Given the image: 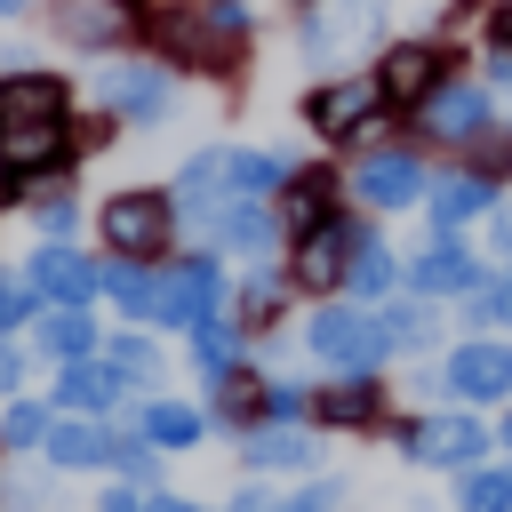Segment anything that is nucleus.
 <instances>
[{
    "instance_id": "obj_1",
    "label": "nucleus",
    "mask_w": 512,
    "mask_h": 512,
    "mask_svg": "<svg viewBox=\"0 0 512 512\" xmlns=\"http://www.w3.org/2000/svg\"><path fill=\"white\" fill-rule=\"evenodd\" d=\"M72 80L48 72V64H8L0 72V160L24 176H48V168H72Z\"/></svg>"
},
{
    "instance_id": "obj_2",
    "label": "nucleus",
    "mask_w": 512,
    "mask_h": 512,
    "mask_svg": "<svg viewBox=\"0 0 512 512\" xmlns=\"http://www.w3.org/2000/svg\"><path fill=\"white\" fill-rule=\"evenodd\" d=\"M96 240L104 256H136V264H168V240H176V200L152 192V184H120L96 200Z\"/></svg>"
},
{
    "instance_id": "obj_3",
    "label": "nucleus",
    "mask_w": 512,
    "mask_h": 512,
    "mask_svg": "<svg viewBox=\"0 0 512 512\" xmlns=\"http://www.w3.org/2000/svg\"><path fill=\"white\" fill-rule=\"evenodd\" d=\"M96 112H112L120 128H160L176 112V80L160 56H120L96 72Z\"/></svg>"
},
{
    "instance_id": "obj_4",
    "label": "nucleus",
    "mask_w": 512,
    "mask_h": 512,
    "mask_svg": "<svg viewBox=\"0 0 512 512\" xmlns=\"http://www.w3.org/2000/svg\"><path fill=\"white\" fill-rule=\"evenodd\" d=\"M208 312H224V264L216 256H168L160 272H152V328H200Z\"/></svg>"
},
{
    "instance_id": "obj_5",
    "label": "nucleus",
    "mask_w": 512,
    "mask_h": 512,
    "mask_svg": "<svg viewBox=\"0 0 512 512\" xmlns=\"http://www.w3.org/2000/svg\"><path fill=\"white\" fill-rule=\"evenodd\" d=\"M304 344H312L328 368H344V376H368V368L392 352L384 312H360V304H328V312H312V320H304Z\"/></svg>"
},
{
    "instance_id": "obj_6",
    "label": "nucleus",
    "mask_w": 512,
    "mask_h": 512,
    "mask_svg": "<svg viewBox=\"0 0 512 512\" xmlns=\"http://www.w3.org/2000/svg\"><path fill=\"white\" fill-rule=\"evenodd\" d=\"M168 200H176V224H192V232H216V216H224V208H240V192H232V144H208V152H192V160L176 168Z\"/></svg>"
},
{
    "instance_id": "obj_7",
    "label": "nucleus",
    "mask_w": 512,
    "mask_h": 512,
    "mask_svg": "<svg viewBox=\"0 0 512 512\" xmlns=\"http://www.w3.org/2000/svg\"><path fill=\"white\" fill-rule=\"evenodd\" d=\"M376 112H384L376 72H344V80H320V88L304 96V120H312L320 136H336V144L368 136V128H376Z\"/></svg>"
},
{
    "instance_id": "obj_8",
    "label": "nucleus",
    "mask_w": 512,
    "mask_h": 512,
    "mask_svg": "<svg viewBox=\"0 0 512 512\" xmlns=\"http://www.w3.org/2000/svg\"><path fill=\"white\" fill-rule=\"evenodd\" d=\"M144 24V0H48V32L64 48H128Z\"/></svg>"
},
{
    "instance_id": "obj_9",
    "label": "nucleus",
    "mask_w": 512,
    "mask_h": 512,
    "mask_svg": "<svg viewBox=\"0 0 512 512\" xmlns=\"http://www.w3.org/2000/svg\"><path fill=\"white\" fill-rule=\"evenodd\" d=\"M368 232L360 224H344V216H328V224H312V232H296V248H288V280L296 288H344V272H352V248H360Z\"/></svg>"
},
{
    "instance_id": "obj_10",
    "label": "nucleus",
    "mask_w": 512,
    "mask_h": 512,
    "mask_svg": "<svg viewBox=\"0 0 512 512\" xmlns=\"http://www.w3.org/2000/svg\"><path fill=\"white\" fill-rule=\"evenodd\" d=\"M384 16H392V0H312L296 40H304V56H344V48H368L384 32Z\"/></svg>"
},
{
    "instance_id": "obj_11",
    "label": "nucleus",
    "mask_w": 512,
    "mask_h": 512,
    "mask_svg": "<svg viewBox=\"0 0 512 512\" xmlns=\"http://www.w3.org/2000/svg\"><path fill=\"white\" fill-rule=\"evenodd\" d=\"M96 256H80L72 240H40L32 256H24V280H32V296L40 304H96Z\"/></svg>"
},
{
    "instance_id": "obj_12",
    "label": "nucleus",
    "mask_w": 512,
    "mask_h": 512,
    "mask_svg": "<svg viewBox=\"0 0 512 512\" xmlns=\"http://www.w3.org/2000/svg\"><path fill=\"white\" fill-rule=\"evenodd\" d=\"M128 392H136V384H128V376H120L104 352H88V360L56 368V416H112Z\"/></svg>"
},
{
    "instance_id": "obj_13",
    "label": "nucleus",
    "mask_w": 512,
    "mask_h": 512,
    "mask_svg": "<svg viewBox=\"0 0 512 512\" xmlns=\"http://www.w3.org/2000/svg\"><path fill=\"white\" fill-rule=\"evenodd\" d=\"M400 448H408L416 464L472 472V464H480V448H488V432H480L472 416H424V424H408V432H400Z\"/></svg>"
},
{
    "instance_id": "obj_14",
    "label": "nucleus",
    "mask_w": 512,
    "mask_h": 512,
    "mask_svg": "<svg viewBox=\"0 0 512 512\" xmlns=\"http://www.w3.org/2000/svg\"><path fill=\"white\" fill-rule=\"evenodd\" d=\"M48 472H112V424L104 416H56L40 440Z\"/></svg>"
},
{
    "instance_id": "obj_15",
    "label": "nucleus",
    "mask_w": 512,
    "mask_h": 512,
    "mask_svg": "<svg viewBox=\"0 0 512 512\" xmlns=\"http://www.w3.org/2000/svg\"><path fill=\"white\" fill-rule=\"evenodd\" d=\"M432 384H448L456 400H504L512 392V344H456Z\"/></svg>"
},
{
    "instance_id": "obj_16",
    "label": "nucleus",
    "mask_w": 512,
    "mask_h": 512,
    "mask_svg": "<svg viewBox=\"0 0 512 512\" xmlns=\"http://www.w3.org/2000/svg\"><path fill=\"white\" fill-rule=\"evenodd\" d=\"M16 208L32 216V232H40V240H72V232H80V192H72V168L24 176V184H16Z\"/></svg>"
},
{
    "instance_id": "obj_17",
    "label": "nucleus",
    "mask_w": 512,
    "mask_h": 512,
    "mask_svg": "<svg viewBox=\"0 0 512 512\" xmlns=\"http://www.w3.org/2000/svg\"><path fill=\"white\" fill-rule=\"evenodd\" d=\"M32 352H40V360H56V368H72V360L104 352V336H96L88 304H40V320H32Z\"/></svg>"
},
{
    "instance_id": "obj_18",
    "label": "nucleus",
    "mask_w": 512,
    "mask_h": 512,
    "mask_svg": "<svg viewBox=\"0 0 512 512\" xmlns=\"http://www.w3.org/2000/svg\"><path fill=\"white\" fill-rule=\"evenodd\" d=\"M336 200H344V184H336L328 168H288V184H280L272 216H280V224H288V240H296V232L328 224V216H336Z\"/></svg>"
},
{
    "instance_id": "obj_19",
    "label": "nucleus",
    "mask_w": 512,
    "mask_h": 512,
    "mask_svg": "<svg viewBox=\"0 0 512 512\" xmlns=\"http://www.w3.org/2000/svg\"><path fill=\"white\" fill-rule=\"evenodd\" d=\"M376 88H384V104H424V96L440 88V48H424V40H400V48H384V64H376Z\"/></svg>"
},
{
    "instance_id": "obj_20",
    "label": "nucleus",
    "mask_w": 512,
    "mask_h": 512,
    "mask_svg": "<svg viewBox=\"0 0 512 512\" xmlns=\"http://www.w3.org/2000/svg\"><path fill=\"white\" fill-rule=\"evenodd\" d=\"M416 112H424V128H432L440 144H472V136L488 128V96H480V88H464V80H440Z\"/></svg>"
},
{
    "instance_id": "obj_21",
    "label": "nucleus",
    "mask_w": 512,
    "mask_h": 512,
    "mask_svg": "<svg viewBox=\"0 0 512 512\" xmlns=\"http://www.w3.org/2000/svg\"><path fill=\"white\" fill-rule=\"evenodd\" d=\"M352 192H360L368 208H408V200L424 192V168H416L408 152H368V160L352 168Z\"/></svg>"
},
{
    "instance_id": "obj_22",
    "label": "nucleus",
    "mask_w": 512,
    "mask_h": 512,
    "mask_svg": "<svg viewBox=\"0 0 512 512\" xmlns=\"http://www.w3.org/2000/svg\"><path fill=\"white\" fill-rule=\"evenodd\" d=\"M312 416H320L328 432H360V424L384 416V384H376V376H336V384L312 392Z\"/></svg>"
},
{
    "instance_id": "obj_23",
    "label": "nucleus",
    "mask_w": 512,
    "mask_h": 512,
    "mask_svg": "<svg viewBox=\"0 0 512 512\" xmlns=\"http://www.w3.org/2000/svg\"><path fill=\"white\" fill-rule=\"evenodd\" d=\"M272 232H280L272 200H240V208H224V216H216V232H208V240H216L224 256H248V264H264V256H272Z\"/></svg>"
},
{
    "instance_id": "obj_24",
    "label": "nucleus",
    "mask_w": 512,
    "mask_h": 512,
    "mask_svg": "<svg viewBox=\"0 0 512 512\" xmlns=\"http://www.w3.org/2000/svg\"><path fill=\"white\" fill-rule=\"evenodd\" d=\"M240 456H248V472H304L320 448H312V432H296V424H248V432H240Z\"/></svg>"
},
{
    "instance_id": "obj_25",
    "label": "nucleus",
    "mask_w": 512,
    "mask_h": 512,
    "mask_svg": "<svg viewBox=\"0 0 512 512\" xmlns=\"http://www.w3.org/2000/svg\"><path fill=\"white\" fill-rule=\"evenodd\" d=\"M136 432H144L152 448H200V432H208V416H200L192 400H168V392H152V400L136 408Z\"/></svg>"
},
{
    "instance_id": "obj_26",
    "label": "nucleus",
    "mask_w": 512,
    "mask_h": 512,
    "mask_svg": "<svg viewBox=\"0 0 512 512\" xmlns=\"http://www.w3.org/2000/svg\"><path fill=\"white\" fill-rule=\"evenodd\" d=\"M48 424H56V400H8L0 408V464H24V456H40V440H48Z\"/></svg>"
},
{
    "instance_id": "obj_27",
    "label": "nucleus",
    "mask_w": 512,
    "mask_h": 512,
    "mask_svg": "<svg viewBox=\"0 0 512 512\" xmlns=\"http://www.w3.org/2000/svg\"><path fill=\"white\" fill-rule=\"evenodd\" d=\"M424 296H464L472 280H480V264H472V248L464 240H440V248H424L416 256V272H408Z\"/></svg>"
},
{
    "instance_id": "obj_28",
    "label": "nucleus",
    "mask_w": 512,
    "mask_h": 512,
    "mask_svg": "<svg viewBox=\"0 0 512 512\" xmlns=\"http://www.w3.org/2000/svg\"><path fill=\"white\" fill-rule=\"evenodd\" d=\"M240 336H248V328H240V312H232V304H224V312H208V320L192 328V360H200V376H208V384L240 368Z\"/></svg>"
},
{
    "instance_id": "obj_29",
    "label": "nucleus",
    "mask_w": 512,
    "mask_h": 512,
    "mask_svg": "<svg viewBox=\"0 0 512 512\" xmlns=\"http://www.w3.org/2000/svg\"><path fill=\"white\" fill-rule=\"evenodd\" d=\"M152 272H160V264H136V256H104V272H96V296H112L128 320H144V312H152Z\"/></svg>"
},
{
    "instance_id": "obj_30",
    "label": "nucleus",
    "mask_w": 512,
    "mask_h": 512,
    "mask_svg": "<svg viewBox=\"0 0 512 512\" xmlns=\"http://www.w3.org/2000/svg\"><path fill=\"white\" fill-rule=\"evenodd\" d=\"M56 480L64 472H48V464L32 472V456L24 464H0V512H48L56 504Z\"/></svg>"
},
{
    "instance_id": "obj_31",
    "label": "nucleus",
    "mask_w": 512,
    "mask_h": 512,
    "mask_svg": "<svg viewBox=\"0 0 512 512\" xmlns=\"http://www.w3.org/2000/svg\"><path fill=\"white\" fill-rule=\"evenodd\" d=\"M488 208V176H440L432 184V224H440V240L464 224V216H480Z\"/></svg>"
},
{
    "instance_id": "obj_32",
    "label": "nucleus",
    "mask_w": 512,
    "mask_h": 512,
    "mask_svg": "<svg viewBox=\"0 0 512 512\" xmlns=\"http://www.w3.org/2000/svg\"><path fill=\"white\" fill-rule=\"evenodd\" d=\"M280 184H288L280 152H232V192L240 200H280Z\"/></svg>"
},
{
    "instance_id": "obj_33",
    "label": "nucleus",
    "mask_w": 512,
    "mask_h": 512,
    "mask_svg": "<svg viewBox=\"0 0 512 512\" xmlns=\"http://www.w3.org/2000/svg\"><path fill=\"white\" fill-rule=\"evenodd\" d=\"M112 472H120L128 488H160V448H152L136 424H120V432H112Z\"/></svg>"
},
{
    "instance_id": "obj_34",
    "label": "nucleus",
    "mask_w": 512,
    "mask_h": 512,
    "mask_svg": "<svg viewBox=\"0 0 512 512\" xmlns=\"http://www.w3.org/2000/svg\"><path fill=\"white\" fill-rule=\"evenodd\" d=\"M216 416H224V424H240V432H248V424H264V384H256L248 368L216 376Z\"/></svg>"
},
{
    "instance_id": "obj_35",
    "label": "nucleus",
    "mask_w": 512,
    "mask_h": 512,
    "mask_svg": "<svg viewBox=\"0 0 512 512\" xmlns=\"http://www.w3.org/2000/svg\"><path fill=\"white\" fill-rule=\"evenodd\" d=\"M104 360H112L128 384H160V344H152V336H104Z\"/></svg>"
},
{
    "instance_id": "obj_36",
    "label": "nucleus",
    "mask_w": 512,
    "mask_h": 512,
    "mask_svg": "<svg viewBox=\"0 0 512 512\" xmlns=\"http://www.w3.org/2000/svg\"><path fill=\"white\" fill-rule=\"evenodd\" d=\"M32 320H40V296H32L24 264H16V272L0 264V336H16V328H32Z\"/></svg>"
},
{
    "instance_id": "obj_37",
    "label": "nucleus",
    "mask_w": 512,
    "mask_h": 512,
    "mask_svg": "<svg viewBox=\"0 0 512 512\" xmlns=\"http://www.w3.org/2000/svg\"><path fill=\"white\" fill-rule=\"evenodd\" d=\"M344 288H352V296H384V288H392V248L360 240V248H352V272H344Z\"/></svg>"
},
{
    "instance_id": "obj_38",
    "label": "nucleus",
    "mask_w": 512,
    "mask_h": 512,
    "mask_svg": "<svg viewBox=\"0 0 512 512\" xmlns=\"http://www.w3.org/2000/svg\"><path fill=\"white\" fill-rule=\"evenodd\" d=\"M232 312H240V328H264V320L280 312V280H272V272H248V288L232 296Z\"/></svg>"
},
{
    "instance_id": "obj_39",
    "label": "nucleus",
    "mask_w": 512,
    "mask_h": 512,
    "mask_svg": "<svg viewBox=\"0 0 512 512\" xmlns=\"http://www.w3.org/2000/svg\"><path fill=\"white\" fill-rule=\"evenodd\" d=\"M464 512H512V464L472 472V480H464Z\"/></svg>"
},
{
    "instance_id": "obj_40",
    "label": "nucleus",
    "mask_w": 512,
    "mask_h": 512,
    "mask_svg": "<svg viewBox=\"0 0 512 512\" xmlns=\"http://www.w3.org/2000/svg\"><path fill=\"white\" fill-rule=\"evenodd\" d=\"M384 336H392V352H416V344H432V312L424 304H392L384 312Z\"/></svg>"
},
{
    "instance_id": "obj_41",
    "label": "nucleus",
    "mask_w": 512,
    "mask_h": 512,
    "mask_svg": "<svg viewBox=\"0 0 512 512\" xmlns=\"http://www.w3.org/2000/svg\"><path fill=\"white\" fill-rule=\"evenodd\" d=\"M296 416H312V392L296 376H272L264 384V424H296Z\"/></svg>"
},
{
    "instance_id": "obj_42",
    "label": "nucleus",
    "mask_w": 512,
    "mask_h": 512,
    "mask_svg": "<svg viewBox=\"0 0 512 512\" xmlns=\"http://www.w3.org/2000/svg\"><path fill=\"white\" fill-rule=\"evenodd\" d=\"M24 392V352H16V336H0V400H16Z\"/></svg>"
},
{
    "instance_id": "obj_43",
    "label": "nucleus",
    "mask_w": 512,
    "mask_h": 512,
    "mask_svg": "<svg viewBox=\"0 0 512 512\" xmlns=\"http://www.w3.org/2000/svg\"><path fill=\"white\" fill-rule=\"evenodd\" d=\"M280 512H336V480H320V488H304V496H288Z\"/></svg>"
},
{
    "instance_id": "obj_44",
    "label": "nucleus",
    "mask_w": 512,
    "mask_h": 512,
    "mask_svg": "<svg viewBox=\"0 0 512 512\" xmlns=\"http://www.w3.org/2000/svg\"><path fill=\"white\" fill-rule=\"evenodd\" d=\"M472 320H512V280H504L496 296H480V304H472Z\"/></svg>"
},
{
    "instance_id": "obj_45",
    "label": "nucleus",
    "mask_w": 512,
    "mask_h": 512,
    "mask_svg": "<svg viewBox=\"0 0 512 512\" xmlns=\"http://www.w3.org/2000/svg\"><path fill=\"white\" fill-rule=\"evenodd\" d=\"M136 512H200V504H192V496H168V488H144Z\"/></svg>"
},
{
    "instance_id": "obj_46",
    "label": "nucleus",
    "mask_w": 512,
    "mask_h": 512,
    "mask_svg": "<svg viewBox=\"0 0 512 512\" xmlns=\"http://www.w3.org/2000/svg\"><path fill=\"white\" fill-rule=\"evenodd\" d=\"M488 40H496V56H512V0L488 16Z\"/></svg>"
},
{
    "instance_id": "obj_47",
    "label": "nucleus",
    "mask_w": 512,
    "mask_h": 512,
    "mask_svg": "<svg viewBox=\"0 0 512 512\" xmlns=\"http://www.w3.org/2000/svg\"><path fill=\"white\" fill-rule=\"evenodd\" d=\"M136 504H144V496H136V488H128V480H120V488H104V496H96V512H136Z\"/></svg>"
},
{
    "instance_id": "obj_48",
    "label": "nucleus",
    "mask_w": 512,
    "mask_h": 512,
    "mask_svg": "<svg viewBox=\"0 0 512 512\" xmlns=\"http://www.w3.org/2000/svg\"><path fill=\"white\" fill-rule=\"evenodd\" d=\"M224 512H280V504H272V496H264V488H240V496H232V504H224Z\"/></svg>"
},
{
    "instance_id": "obj_49",
    "label": "nucleus",
    "mask_w": 512,
    "mask_h": 512,
    "mask_svg": "<svg viewBox=\"0 0 512 512\" xmlns=\"http://www.w3.org/2000/svg\"><path fill=\"white\" fill-rule=\"evenodd\" d=\"M0 208H16V168L0 160Z\"/></svg>"
},
{
    "instance_id": "obj_50",
    "label": "nucleus",
    "mask_w": 512,
    "mask_h": 512,
    "mask_svg": "<svg viewBox=\"0 0 512 512\" xmlns=\"http://www.w3.org/2000/svg\"><path fill=\"white\" fill-rule=\"evenodd\" d=\"M496 248H504V256H512V216H496Z\"/></svg>"
},
{
    "instance_id": "obj_51",
    "label": "nucleus",
    "mask_w": 512,
    "mask_h": 512,
    "mask_svg": "<svg viewBox=\"0 0 512 512\" xmlns=\"http://www.w3.org/2000/svg\"><path fill=\"white\" fill-rule=\"evenodd\" d=\"M24 8H32V0H0V16H24Z\"/></svg>"
},
{
    "instance_id": "obj_52",
    "label": "nucleus",
    "mask_w": 512,
    "mask_h": 512,
    "mask_svg": "<svg viewBox=\"0 0 512 512\" xmlns=\"http://www.w3.org/2000/svg\"><path fill=\"white\" fill-rule=\"evenodd\" d=\"M504 448H512V416H504Z\"/></svg>"
},
{
    "instance_id": "obj_53",
    "label": "nucleus",
    "mask_w": 512,
    "mask_h": 512,
    "mask_svg": "<svg viewBox=\"0 0 512 512\" xmlns=\"http://www.w3.org/2000/svg\"><path fill=\"white\" fill-rule=\"evenodd\" d=\"M304 8H312V0H304Z\"/></svg>"
}]
</instances>
